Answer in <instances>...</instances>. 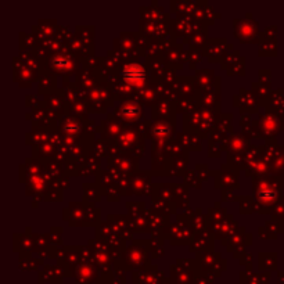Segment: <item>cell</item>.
<instances>
[{
  "label": "cell",
  "mask_w": 284,
  "mask_h": 284,
  "mask_svg": "<svg viewBox=\"0 0 284 284\" xmlns=\"http://www.w3.org/2000/svg\"><path fill=\"white\" fill-rule=\"evenodd\" d=\"M121 75L128 82H133V81L140 82L143 77L146 75V72H144L143 67L139 65V64H128V65H125V68L121 71Z\"/></svg>",
  "instance_id": "obj_1"
}]
</instances>
